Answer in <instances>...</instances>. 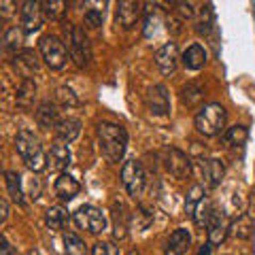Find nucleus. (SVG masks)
I'll return each mask as SVG.
<instances>
[{"label": "nucleus", "mask_w": 255, "mask_h": 255, "mask_svg": "<svg viewBox=\"0 0 255 255\" xmlns=\"http://www.w3.org/2000/svg\"><path fill=\"white\" fill-rule=\"evenodd\" d=\"M34 98H36V83L32 79H21V83L15 92V102H17L19 109H32L34 105Z\"/></svg>", "instance_id": "obj_18"}, {"label": "nucleus", "mask_w": 255, "mask_h": 255, "mask_svg": "<svg viewBox=\"0 0 255 255\" xmlns=\"http://www.w3.org/2000/svg\"><path fill=\"white\" fill-rule=\"evenodd\" d=\"M64 247H66L68 255H85L87 247L75 232H64Z\"/></svg>", "instance_id": "obj_32"}, {"label": "nucleus", "mask_w": 255, "mask_h": 255, "mask_svg": "<svg viewBox=\"0 0 255 255\" xmlns=\"http://www.w3.org/2000/svg\"><path fill=\"white\" fill-rule=\"evenodd\" d=\"M36 122L41 128H45V130L58 126L60 119H58V109H55V105H51V102H43V105L36 109Z\"/></svg>", "instance_id": "obj_24"}, {"label": "nucleus", "mask_w": 255, "mask_h": 255, "mask_svg": "<svg viewBox=\"0 0 255 255\" xmlns=\"http://www.w3.org/2000/svg\"><path fill=\"white\" fill-rule=\"evenodd\" d=\"M174 6H177V11H174V13H179L181 19L194 17V4H191V2H174Z\"/></svg>", "instance_id": "obj_39"}, {"label": "nucleus", "mask_w": 255, "mask_h": 255, "mask_svg": "<svg viewBox=\"0 0 255 255\" xmlns=\"http://www.w3.org/2000/svg\"><path fill=\"white\" fill-rule=\"evenodd\" d=\"M226 119H228L226 109L217 105V102H211V105H204L198 111L194 124H196V130L204 134V136H217L226 128Z\"/></svg>", "instance_id": "obj_3"}, {"label": "nucleus", "mask_w": 255, "mask_h": 255, "mask_svg": "<svg viewBox=\"0 0 255 255\" xmlns=\"http://www.w3.org/2000/svg\"><path fill=\"white\" fill-rule=\"evenodd\" d=\"M111 221H113V236L117 241H124L130 230V213L124 202H115L111 206Z\"/></svg>", "instance_id": "obj_13"}, {"label": "nucleus", "mask_w": 255, "mask_h": 255, "mask_svg": "<svg viewBox=\"0 0 255 255\" xmlns=\"http://www.w3.org/2000/svg\"><path fill=\"white\" fill-rule=\"evenodd\" d=\"M0 255H17V251L6 241V236H0Z\"/></svg>", "instance_id": "obj_40"}, {"label": "nucleus", "mask_w": 255, "mask_h": 255, "mask_svg": "<svg viewBox=\"0 0 255 255\" xmlns=\"http://www.w3.org/2000/svg\"><path fill=\"white\" fill-rule=\"evenodd\" d=\"M247 136H249V130H247L245 126H232L226 130V134H223V142L230 147H241L247 140Z\"/></svg>", "instance_id": "obj_28"}, {"label": "nucleus", "mask_w": 255, "mask_h": 255, "mask_svg": "<svg viewBox=\"0 0 255 255\" xmlns=\"http://www.w3.org/2000/svg\"><path fill=\"white\" fill-rule=\"evenodd\" d=\"M13 66L19 70V75L23 79H30L32 73H36L41 62H38V55L32 51V49H21L19 53H15L13 58Z\"/></svg>", "instance_id": "obj_15"}, {"label": "nucleus", "mask_w": 255, "mask_h": 255, "mask_svg": "<svg viewBox=\"0 0 255 255\" xmlns=\"http://www.w3.org/2000/svg\"><path fill=\"white\" fill-rule=\"evenodd\" d=\"M145 102H147V109L155 115H166L170 111V96L166 85H153L145 96Z\"/></svg>", "instance_id": "obj_11"}, {"label": "nucleus", "mask_w": 255, "mask_h": 255, "mask_svg": "<svg viewBox=\"0 0 255 255\" xmlns=\"http://www.w3.org/2000/svg\"><path fill=\"white\" fill-rule=\"evenodd\" d=\"M21 43H23V30L17 28V26H13L4 32V36H2V45H4V49L6 51H19L21 49Z\"/></svg>", "instance_id": "obj_29"}, {"label": "nucleus", "mask_w": 255, "mask_h": 255, "mask_svg": "<svg viewBox=\"0 0 255 255\" xmlns=\"http://www.w3.org/2000/svg\"><path fill=\"white\" fill-rule=\"evenodd\" d=\"M255 232V221L251 215H241L236 221H232V228H230V234H234L236 238H241V241H249Z\"/></svg>", "instance_id": "obj_23"}, {"label": "nucleus", "mask_w": 255, "mask_h": 255, "mask_svg": "<svg viewBox=\"0 0 255 255\" xmlns=\"http://www.w3.org/2000/svg\"><path fill=\"white\" fill-rule=\"evenodd\" d=\"M43 6V15L45 19H51V21H58L64 17V13H66V2H62V0H47V2H41Z\"/></svg>", "instance_id": "obj_31"}, {"label": "nucleus", "mask_w": 255, "mask_h": 255, "mask_svg": "<svg viewBox=\"0 0 255 255\" xmlns=\"http://www.w3.org/2000/svg\"><path fill=\"white\" fill-rule=\"evenodd\" d=\"M0 219L2 221H6V217H9V202H6V198H2V200H0Z\"/></svg>", "instance_id": "obj_41"}, {"label": "nucleus", "mask_w": 255, "mask_h": 255, "mask_svg": "<svg viewBox=\"0 0 255 255\" xmlns=\"http://www.w3.org/2000/svg\"><path fill=\"white\" fill-rule=\"evenodd\" d=\"M204 200V187L202 185H194L187 191V198H185V211L189 217H194V213L198 209V204Z\"/></svg>", "instance_id": "obj_33"}, {"label": "nucleus", "mask_w": 255, "mask_h": 255, "mask_svg": "<svg viewBox=\"0 0 255 255\" xmlns=\"http://www.w3.org/2000/svg\"><path fill=\"white\" fill-rule=\"evenodd\" d=\"M230 228H232L230 219H228L223 213L215 211L213 219H211V223H209V243H211V245H221L223 241H226V236L230 234Z\"/></svg>", "instance_id": "obj_14"}, {"label": "nucleus", "mask_w": 255, "mask_h": 255, "mask_svg": "<svg viewBox=\"0 0 255 255\" xmlns=\"http://www.w3.org/2000/svg\"><path fill=\"white\" fill-rule=\"evenodd\" d=\"M55 100H58V105L62 107H66V109H75L79 105V98H77V94L70 90L68 85H62L55 90Z\"/></svg>", "instance_id": "obj_34"}, {"label": "nucleus", "mask_w": 255, "mask_h": 255, "mask_svg": "<svg viewBox=\"0 0 255 255\" xmlns=\"http://www.w3.org/2000/svg\"><path fill=\"white\" fill-rule=\"evenodd\" d=\"M102 19H105V15H102V11L98 9H90L85 13V26L87 28H100L102 26Z\"/></svg>", "instance_id": "obj_37"}, {"label": "nucleus", "mask_w": 255, "mask_h": 255, "mask_svg": "<svg viewBox=\"0 0 255 255\" xmlns=\"http://www.w3.org/2000/svg\"><path fill=\"white\" fill-rule=\"evenodd\" d=\"M177 64H179V49H177V45L174 43H164L155 51V66L159 68V73L162 75H166V77L174 75Z\"/></svg>", "instance_id": "obj_9"}, {"label": "nucleus", "mask_w": 255, "mask_h": 255, "mask_svg": "<svg viewBox=\"0 0 255 255\" xmlns=\"http://www.w3.org/2000/svg\"><path fill=\"white\" fill-rule=\"evenodd\" d=\"M211 243H206V245H202L200 247V251H198V255H211Z\"/></svg>", "instance_id": "obj_42"}, {"label": "nucleus", "mask_w": 255, "mask_h": 255, "mask_svg": "<svg viewBox=\"0 0 255 255\" xmlns=\"http://www.w3.org/2000/svg\"><path fill=\"white\" fill-rule=\"evenodd\" d=\"M164 164L168 168V172L177 179H187L191 172V159L187 157V153H183L177 147L164 149Z\"/></svg>", "instance_id": "obj_8"}, {"label": "nucleus", "mask_w": 255, "mask_h": 255, "mask_svg": "<svg viewBox=\"0 0 255 255\" xmlns=\"http://www.w3.org/2000/svg\"><path fill=\"white\" fill-rule=\"evenodd\" d=\"M122 183L132 198H138L145 189V168L138 159H128L122 168Z\"/></svg>", "instance_id": "obj_6"}, {"label": "nucleus", "mask_w": 255, "mask_h": 255, "mask_svg": "<svg viewBox=\"0 0 255 255\" xmlns=\"http://www.w3.org/2000/svg\"><path fill=\"white\" fill-rule=\"evenodd\" d=\"M28 255H41V251H38V249H30Z\"/></svg>", "instance_id": "obj_44"}, {"label": "nucleus", "mask_w": 255, "mask_h": 255, "mask_svg": "<svg viewBox=\"0 0 255 255\" xmlns=\"http://www.w3.org/2000/svg\"><path fill=\"white\" fill-rule=\"evenodd\" d=\"M75 223L81 230H87L90 234H100L102 230H107V217L105 213L98 211L96 206L90 204H83L75 211Z\"/></svg>", "instance_id": "obj_7"}, {"label": "nucleus", "mask_w": 255, "mask_h": 255, "mask_svg": "<svg viewBox=\"0 0 255 255\" xmlns=\"http://www.w3.org/2000/svg\"><path fill=\"white\" fill-rule=\"evenodd\" d=\"M79 191H81V183L75 177H70V174H60L58 181H55V194L64 202H70Z\"/></svg>", "instance_id": "obj_17"}, {"label": "nucleus", "mask_w": 255, "mask_h": 255, "mask_svg": "<svg viewBox=\"0 0 255 255\" xmlns=\"http://www.w3.org/2000/svg\"><path fill=\"white\" fill-rule=\"evenodd\" d=\"M251 209L255 211V189H253V194H251Z\"/></svg>", "instance_id": "obj_43"}, {"label": "nucleus", "mask_w": 255, "mask_h": 255, "mask_svg": "<svg viewBox=\"0 0 255 255\" xmlns=\"http://www.w3.org/2000/svg\"><path fill=\"white\" fill-rule=\"evenodd\" d=\"M21 177L17 172H13V170H6L4 172V183H6V191H9V196L13 198V202H17V204H26V200H23V191H21Z\"/></svg>", "instance_id": "obj_26"}, {"label": "nucleus", "mask_w": 255, "mask_h": 255, "mask_svg": "<svg viewBox=\"0 0 255 255\" xmlns=\"http://www.w3.org/2000/svg\"><path fill=\"white\" fill-rule=\"evenodd\" d=\"M130 255H140V253H134V251H132V253H130Z\"/></svg>", "instance_id": "obj_45"}, {"label": "nucleus", "mask_w": 255, "mask_h": 255, "mask_svg": "<svg viewBox=\"0 0 255 255\" xmlns=\"http://www.w3.org/2000/svg\"><path fill=\"white\" fill-rule=\"evenodd\" d=\"M140 6L142 4L134 2V0H124V2H119L117 13H115V19H117L119 26H122L124 30H130V28L136 26L138 19H140V13H142Z\"/></svg>", "instance_id": "obj_12"}, {"label": "nucleus", "mask_w": 255, "mask_h": 255, "mask_svg": "<svg viewBox=\"0 0 255 255\" xmlns=\"http://www.w3.org/2000/svg\"><path fill=\"white\" fill-rule=\"evenodd\" d=\"M45 223L49 230H64L70 223V213L64 206H49L45 213Z\"/></svg>", "instance_id": "obj_22"}, {"label": "nucleus", "mask_w": 255, "mask_h": 255, "mask_svg": "<svg viewBox=\"0 0 255 255\" xmlns=\"http://www.w3.org/2000/svg\"><path fill=\"white\" fill-rule=\"evenodd\" d=\"M213 215H215V209H213V204H211V200H204L198 204V209H196V213H194V221H196V226H200V228H209V223H211V219H213Z\"/></svg>", "instance_id": "obj_30"}, {"label": "nucleus", "mask_w": 255, "mask_h": 255, "mask_svg": "<svg viewBox=\"0 0 255 255\" xmlns=\"http://www.w3.org/2000/svg\"><path fill=\"white\" fill-rule=\"evenodd\" d=\"M191 245V234L187 232L185 228H179L174 230L170 234L168 243H166V249H164V255H185L187 249Z\"/></svg>", "instance_id": "obj_16"}, {"label": "nucleus", "mask_w": 255, "mask_h": 255, "mask_svg": "<svg viewBox=\"0 0 255 255\" xmlns=\"http://www.w3.org/2000/svg\"><path fill=\"white\" fill-rule=\"evenodd\" d=\"M183 64L189 68V70H200L204 64H206V51L202 45H189L185 51H183Z\"/></svg>", "instance_id": "obj_21"}, {"label": "nucleus", "mask_w": 255, "mask_h": 255, "mask_svg": "<svg viewBox=\"0 0 255 255\" xmlns=\"http://www.w3.org/2000/svg\"><path fill=\"white\" fill-rule=\"evenodd\" d=\"M41 191H43V183H41V179L32 177V179L28 181V196L32 198V200H36V198L41 196Z\"/></svg>", "instance_id": "obj_38"}, {"label": "nucleus", "mask_w": 255, "mask_h": 255, "mask_svg": "<svg viewBox=\"0 0 255 255\" xmlns=\"http://www.w3.org/2000/svg\"><path fill=\"white\" fill-rule=\"evenodd\" d=\"M38 49H41V55L45 64L53 70H62L64 66H66L68 62V51L66 47H64V43L60 41L58 36L53 34H45L41 38V43H38Z\"/></svg>", "instance_id": "obj_4"}, {"label": "nucleus", "mask_w": 255, "mask_h": 255, "mask_svg": "<svg viewBox=\"0 0 255 255\" xmlns=\"http://www.w3.org/2000/svg\"><path fill=\"white\" fill-rule=\"evenodd\" d=\"M79 134H81V122L79 119H60V124L55 126V136L64 142H73Z\"/></svg>", "instance_id": "obj_20"}, {"label": "nucleus", "mask_w": 255, "mask_h": 255, "mask_svg": "<svg viewBox=\"0 0 255 255\" xmlns=\"http://www.w3.org/2000/svg\"><path fill=\"white\" fill-rule=\"evenodd\" d=\"M68 49L70 58L79 68H85L92 60V47L90 38L85 36V30L81 26H70V36H68Z\"/></svg>", "instance_id": "obj_5"}, {"label": "nucleus", "mask_w": 255, "mask_h": 255, "mask_svg": "<svg viewBox=\"0 0 255 255\" xmlns=\"http://www.w3.org/2000/svg\"><path fill=\"white\" fill-rule=\"evenodd\" d=\"M15 149H17V153L23 157V162H26V166L32 172H41L49 166V159L45 155L41 140L28 128L17 132V136H15Z\"/></svg>", "instance_id": "obj_2"}, {"label": "nucleus", "mask_w": 255, "mask_h": 255, "mask_svg": "<svg viewBox=\"0 0 255 255\" xmlns=\"http://www.w3.org/2000/svg\"><path fill=\"white\" fill-rule=\"evenodd\" d=\"M47 159H49V166L53 170H64L70 166V162H73V153H70V149L66 145L55 142L49 151V155H47Z\"/></svg>", "instance_id": "obj_19"}, {"label": "nucleus", "mask_w": 255, "mask_h": 255, "mask_svg": "<svg viewBox=\"0 0 255 255\" xmlns=\"http://www.w3.org/2000/svg\"><path fill=\"white\" fill-rule=\"evenodd\" d=\"M202 172L206 174V179H209V185L215 187L219 185V181L223 177V172H226V166H223L221 159H204L202 162Z\"/></svg>", "instance_id": "obj_25"}, {"label": "nucleus", "mask_w": 255, "mask_h": 255, "mask_svg": "<svg viewBox=\"0 0 255 255\" xmlns=\"http://www.w3.org/2000/svg\"><path fill=\"white\" fill-rule=\"evenodd\" d=\"M98 138H100V147L102 153L107 155L109 162H119L126 153V145H128V132L124 126L119 124H111V122H100L98 128Z\"/></svg>", "instance_id": "obj_1"}, {"label": "nucleus", "mask_w": 255, "mask_h": 255, "mask_svg": "<svg viewBox=\"0 0 255 255\" xmlns=\"http://www.w3.org/2000/svg\"><path fill=\"white\" fill-rule=\"evenodd\" d=\"M181 102L189 109L198 107L202 102V87L196 85V83H187L185 87L181 90Z\"/></svg>", "instance_id": "obj_27"}, {"label": "nucleus", "mask_w": 255, "mask_h": 255, "mask_svg": "<svg viewBox=\"0 0 255 255\" xmlns=\"http://www.w3.org/2000/svg\"><path fill=\"white\" fill-rule=\"evenodd\" d=\"M92 255H119V249H117L113 243L102 241V243H96V245H94Z\"/></svg>", "instance_id": "obj_36"}, {"label": "nucleus", "mask_w": 255, "mask_h": 255, "mask_svg": "<svg viewBox=\"0 0 255 255\" xmlns=\"http://www.w3.org/2000/svg\"><path fill=\"white\" fill-rule=\"evenodd\" d=\"M213 23H215L213 6H211V4H206V6H202V11H200V21H198V30H200L202 34H209L211 28H213Z\"/></svg>", "instance_id": "obj_35"}, {"label": "nucleus", "mask_w": 255, "mask_h": 255, "mask_svg": "<svg viewBox=\"0 0 255 255\" xmlns=\"http://www.w3.org/2000/svg\"><path fill=\"white\" fill-rule=\"evenodd\" d=\"M19 17H21V26H23V32H36L38 28L43 26V6L41 2H21V9H19Z\"/></svg>", "instance_id": "obj_10"}]
</instances>
